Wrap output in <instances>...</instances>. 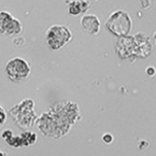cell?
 <instances>
[{
    "label": "cell",
    "mask_w": 156,
    "mask_h": 156,
    "mask_svg": "<svg viewBox=\"0 0 156 156\" xmlns=\"http://www.w3.org/2000/svg\"><path fill=\"white\" fill-rule=\"evenodd\" d=\"M152 51L150 38L144 34H137L131 37L119 38L115 45V52L123 59L133 60L137 57H145Z\"/></svg>",
    "instance_id": "obj_1"
},
{
    "label": "cell",
    "mask_w": 156,
    "mask_h": 156,
    "mask_svg": "<svg viewBox=\"0 0 156 156\" xmlns=\"http://www.w3.org/2000/svg\"><path fill=\"white\" fill-rule=\"evenodd\" d=\"M106 26L113 34L117 37H126L131 30V20L126 12L116 11L110 15Z\"/></svg>",
    "instance_id": "obj_2"
},
{
    "label": "cell",
    "mask_w": 156,
    "mask_h": 156,
    "mask_svg": "<svg viewBox=\"0 0 156 156\" xmlns=\"http://www.w3.org/2000/svg\"><path fill=\"white\" fill-rule=\"evenodd\" d=\"M72 38L71 31L62 25L51 26L45 34V40L48 45L52 50H58L62 48L67 42H69Z\"/></svg>",
    "instance_id": "obj_3"
},
{
    "label": "cell",
    "mask_w": 156,
    "mask_h": 156,
    "mask_svg": "<svg viewBox=\"0 0 156 156\" xmlns=\"http://www.w3.org/2000/svg\"><path fill=\"white\" fill-rule=\"evenodd\" d=\"M7 73L12 81H22L29 76L30 67L25 59L16 57L11 59L7 64Z\"/></svg>",
    "instance_id": "obj_4"
},
{
    "label": "cell",
    "mask_w": 156,
    "mask_h": 156,
    "mask_svg": "<svg viewBox=\"0 0 156 156\" xmlns=\"http://www.w3.org/2000/svg\"><path fill=\"white\" fill-rule=\"evenodd\" d=\"M22 30L20 21L14 19L11 14L7 12H0V32L1 34H17Z\"/></svg>",
    "instance_id": "obj_5"
},
{
    "label": "cell",
    "mask_w": 156,
    "mask_h": 156,
    "mask_svg": "<svg viewBox=\"0 0 156 156\" xmlns=\"http://www.w3.org/2000/svg\"><path fill=\"white\" fill-rule=\"evenodd\" d=\"M81 25L84 30L90 34H97L100 28V22L96 15H84L81 20Z\"/></svg>",
    "instance_id": "obj_6"
},
{
    "label": "cell",
    "mask_w": 156,
    "mask_h": 156,
    "mask_svg": "<svg viewBox=\"0 0 156 156\" xmlns=\"http://www.w3.org/2000/svg\"><path fill=\"white\" fill-rule=\"evenodd\" d=\"M88 5H90L88 2H86L85 0H74V1H71L68 5L69 13L72 15H78V14L86 11Z\"/></svg>",
    "instance_id": "obj_7"
},
{
    "label": "cell",
    "mask_w": 156,
    "mask_h": 156,
    "mask_svg": "<svg viewBox=\"0 0 156 156\" xmlns=\"http://www.w3.org/2000/svg\"><path fill=\"white\" fill-rule=\"evenodd\" d=\"M5 121V111H3V109L0 107V127L3 125Z\"/></svg>",
    "instance_id": "obj_8"
},
{
    "label": "cell",
    "mask_w": 156,
    "mask_h": 156,
    "mask_svg": "<svg viewBox=\"0 0 156 156\" xmlns=\"http://www.w3.org/2000/svg\"><path fill=\"white\" fill-rule=\"evenodd\" d=\"M102 139H103V141H106V142H108V143L111 142V141L113 140V138H112V136H111V135H105Z\"/></svg>",
    "instance_id": "obj_9"
},
{
    "label": "cell",
    "mask_w": 156,
    "mask_h": 156,
    "mask_svg": "<svg viewBox=\"0 0 156 156\" xmlns=\"http://www.w3.org/2000/svg\"><path fill=\"white\" fill-rule=\"evenodd\" d=\"M147 72L149 74H154V73H155V70H154L153 68H149V69L147 70Z\"/></svg>",
    "instance_id": "obj_10"
},
{
    "label": "cell",
    "mask_w": 156,
    "mask_h": 156,
    "mask_svg": "<svg viewBox=\"0 0 156 156\" xmlns=\"http://www.w3.org/2000/svg\"><path fill=\"white\" fill-rule=\"evenodd\" d=\"M0 156H5V154L2 153V152H0Z\"/></svg>",
    "instance_id": "obj_11"
},
{
    "label": "cell",
    "mask_w": 156,
    "mask_h": 156,
    "mask_svg": "<svg viewBox=\"0 0 156 156\" xmlns=\"http://www.w3.org/2000/svg\"><path fill=\"white\" fill-rule=\"evenodd\" d=\"M155 41H156V32H155Z\"/></svg>",
    "instance_id": "obj_12"
}]
</instances>
